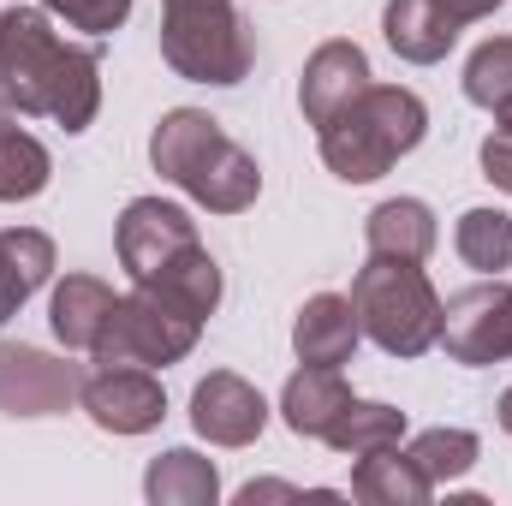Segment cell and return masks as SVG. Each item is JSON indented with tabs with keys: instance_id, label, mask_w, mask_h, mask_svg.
I'll return each mask as SVG.
<instances>
[{
	"instance_id": "2e32d148",
	"label": "cell",
	"mask_w": 512,
	"mask_h": 506,
	"mask_svg": "<svg viewBox=\"0 0 512 506\" xmlns=\"http://www.w3.org/2000/svg\"><path fill=\"white\" fill-rule=\"evenodd\" d=\"M54 274V239L42 227H6L0 233V328L48 286Z\"/></svg>"
},
{
	"instance_id": "8992f818",
	"label": "cell",
	"mask_w": 512,
	"mask_h": 506,
	"mask_svg": "<svg viewBox=\"0 0 512 506\" xmlns=\"http://www.w3.org/2000/svg\"><path fill=\"white\" fill-rule=\"evenodd\" d=\"M161 60L191 84L233 90L251 78L256 36L233 0H161Z\"/></svg>"
},
{
	"instance_id": "7402d4cb",
	"label": "cell",
	"mask_w": 512,
	"mask_h": 506,
	"mask_svg": "<svg viewBox=\"0 0 512 506\" xmlns=\"http://www.w3.org/2000/svg\"><path fill=\"white\" fill-rule=\"evenodd\" d=\"M399 441H405V411L399 405H382V399H352L340 411V423L328 429V447L334 453H352V459L399 447Z\"/></svg>"
},
{
	"instance_id": "603a6c76",
	"label": "cell",
	"mask_w": 512,
	"mask_h": 506,
	"mask_svg": "<svg viewBox=\"0 0 512 506\" xmlns=\"http://www.w3.org/2000/svg\"><path fill=\"white\" fill-rule=\"evenodd\" d=\"M453 251L477 274L512 268V215L507 209H465L459 227H453Z\"/></svg>"
},
{
	"instance_id": "44dd1931",
	"label": "cell",
	"mask_w": 512,
	"mask_h": 506,
	"mask_svg": "<svg viewBox=\"0 0 512 506\" xmlns=\"http://www.w3.org/2000/svg\"><path fill=\"white\" fill-rule=\"evenodd\" d=\"M48 179H54L48 143L30 137V131L18 126V114L0 108V203H30V197L48 191Z\"/></svg>"
},
{
	"instance_id": "e0dca14e",
	"label": "cell",
	"mask_w": 512,
	"mask_h": 506,
	"mask_svg": "<svg viewBox=\"0 0 512 506\" xmlns=\"http://www.w3.org/2000/svg\"><path fill=\"white\" fill-rule=\"evenodd\" d=\"M441 227H435V209L423 197H387L364 215V245L370 256H399V262H423L435 251Z\"/></svg>"
},
{
	"instance_id": "30bf717a",
	"label": "cell",
	"mask_w": 512,
	"mask_h": 506,
	"mask_svg": "<svg viewBox=\"0 0 512 506\" xmlns=\"http://www.w3.org/2000/svg\"><path fill=\"white\" fill-rule=\"evenodd\" d=\"M78 405L108 435H149L167 417V393H161L155 370H137V364H102L96 376H84Z\"/></svg>"
},
{
	"instance_id": "7c38bea8",
	"label": "cell",
	"mask_w": 512,
	"mask_h": 506,
	"mask_svg": "<svg viewBox=\"0 0 512 506\" xmlns=\"http://www.w3.org/2000/svg\"><path fill=\"white\" fill-rule=\"evenodd\" d=\"M376 78H370V54L358 48V42H346V36H334V42H322L310 60H304V78H298V108H304V120L322 131L346 102H358L364 90H370Z\"/></svg>"
},
{
	"instance_id": "9a60e30c",
	"label": "cell",
	"mask_w": 512,
	"mask_h": 506,
	"mask_svg": "<svg viewBox=\"0 0 512 506\" xmlns=\"http://www.w3.org/2000/svg\"><path fill=\"white\" fill-rule=\"evenodd\" d=\"M382 36H387V48H393L399 60H411V66H435V60L453 54L459 24H453L435 0H387L382 6Z\"/></svg>"
},
{
	"instance_id": "4dcf8cb0",
	"label": "cell",
	"mask_w": 512,
	"mask_h": 506,
	"mask_svg": "<svg viewBox=\"0 0 512 506\" xmlns=\"http://www.w3.org/2000/svg\"><path fill=\"white\" fill-rule=\"evenodd\" d=\"M501 131H512V108H501Z\"/></svg>"
},
{
	"instance_id": "ac0fdd59",
	"label": "cell",
	"mask_w": 512,
	"mask_h": 506,
	"mask_svg": "<svg viewBox=\"0 0 512 506\" xmlns=\"http://www.w3.org/2000/svg\"><path fill=\"white\" fill-rule=\"evenodd\" d=\"M108 310H114V286H108V280H96V274H66V280L54 286V298H48V328H54V340H60L66 352H90L96 334H102V322H108Z\"/></svg>"
},
{
	"instance_id": "6da1fadb",
	"label": "cell",
	"mask_w": 512,
	"mask_h": 506,
	"mask_svg": "<svg viewBox=\"0 0 512 506\" xmlns=\"http://www.w3.org/2000/svg\"><path fill=\"white\" fill-rule=\"evenodd\" d=\"M0 108L18 120L90 131L102 114V54L54 30L42 6L0 12Z\"/></svg>"
},
{
	"instance_id": "5bb4252c",
	"label": "cell",
	"mask_w": 512,
	"mask_h": 506,
	"mask_svg": "<svg viewBox=\"0 0 512 506\" xmlns=\"http://www.w3.org/2000/svg\"><path fill=\"white\" fill-rule=\"evenodd\" d=\"M352 399H358V393L346 387V376H340L334 364H304L298 376L280 387V417H286L292 435L328 441V429L340 423V411H346Z\"/></svg>"
},
{
	"instance_id": "ba28073f",
	"label": "cell",
	"mask_w": 512,
	"mask_h": 506,
	"mask_svg": "<svg viewBox=\"0 0 512 506\" xmlns=\"http://www.w3.org/2000/svg\"><path fill=\"white\" fill-rule=\"evenodd\" d=\"M435 346H447V358L465 364V370H489V364L512 358V286L507 280L489 274V280L453 292L441 304V340Z\"/></svg>"
},
{
	"instance_id": "d4e9b609",
	"label": "cell",
	"mask_w": 512,
	"mask_h": 506,
	"mask_svg": "<svg viewBox=\"0 0 512 506\" xmlns=\"http://www.w3.org/2000/svg\"><path fill=\"white\" fill-rule=\"evenodd\" d=\"M465 102H477L489 114L512 108V36H489L465 60Z\"/></svg>"
},
{
	"instance_id": "8fae6325",
	"label": "cell",
	"mask_w": 512,
	"mask_h": 506,
	"mask_svg": "<svg viewBox=\"0 0 512 506\" xmlns=\"http://www.w3.org/2000/svg\"><path fill=\"white\" fill-rule=\"evenodd\" d=\"M191 429L209 447H251L268 429V399L233 370H209L191 387Z\"/></svg>"
},
{
	"instance_id": "4316f807",
	"label": "cell",
	"mask_w": 512,
	"mask_h": 506,
	"mask_svg": "<svg viewBox=\"0 0 512 506\" xmlns=\"http://www.w3.org/2000/svg\"><path fill=\"white\" fill-rule=\"evenodd\" d=\"M477 161H483V179L501 185V191L512 197V131H489L483 149H477Z\"/></svg>"
},
{
	"instance_id": "cb8c5ba5",
	"label": "cell",
	"mask_w": 512,
	"mask_h": 506,
	"mask_svg": "<svg viewBox=\"0 0 512 506\" xmlns=\"http://www.w3.org/2000/svg\"><path fill=\"white\" fill-rule=\"evenodd\" d=\"M417 465H423V477L429 483H459V477H471V465L483 459V441L471 435V429H423L411 447H405Z\"/></svg>"
},
{
	"instance_id": "277c9868",
	"label": "cell",
	"mask_w": 512,
	"mask_h": 506,
	"mask_svg": "<svg viewBox=\"0 0 512 506\" xmlns=\"http://www.w3.org/2000/svg\"><path fill=\"white\" fill-rule=\"evenodd\" d=\"M429 131V108L417 90H399V84H370L358 102H346L328 126L316 131L322 137V161L334 179L346 185H370L393 173Z\"/></svg>"
},
{
	"instance_id": "484cf974",
	"label": "cell",
	"mask_w": 512,
	"mask_h": 506,
	"mask_svg": "<svg viewBox=\"0 0 512 506\" xmlns=\"http://www.w3.org/2000/svg\"><path fill=\"white\" fill-rule=\"evenodd\" d=\"M48 18H66L72 30H90V36H114L131 18V0H36Z\"/></svg>"
},
{
	"instance_id": "f1b7e54d",
	"label": "cell",
	"mask_w": 512,
	"mask_h": 506,
	"mask_svg": "<svg viewBox=\"0 0 512 506\" xmlns=\"http://www.w3.org/2000/svg\"><path fill=\"white\" fill-rule=\"evenodd\" d=\"M239 501L256 506V501H304V489H292V483H251V489H239Z\"/></svg>"
},
{
	"instance_id": "d6986e66",
	"label": "cell",
	"mask_w": 512,
	"mask_h": 506,
	"mask_svg": "<svg viewBox=\"0 0 512 506\" xmlns=\"http://www.w3.org/2000/svg\"><path fill=\"white\" fill-rule=\"evenodd\" d=\"M435 483L423 477V465L399 447H382V453H364L352 465V501L364 506H429Z\"/></svg>"
},
{
	"instance_id": "5b68a950",
	"label": "cell",
	"mask_w": 512,
	"mask_h": 506,
	"mask_svg": "<svg viewBox=\"0 0 512 506\" xmlns=\"http://www.w3.org/2000/svg\"><path fill=\"white\" fill-rule=\"evenodd\" d=\"M352 310L387 358H423L441 340V292L429 286L423 262L370 256L352 280Z\"/></svg>"
},
{
	"instance_id": "ffe728a7",
	"label": "cell",
	"mask_w": 512,
	"mask_h": 506,
	"mask_svg": "<svg viewBox=\"0 0 512 506\" xmlns=\"http://www.w3.org/2000/svg\"><path fill=\"white\" fill-rule=\"evenodd\" d=\"M143 495H149V506H215L221 501V471H215V459L173 447V453L149 459Z\"/></svg>"
},
{
	"instance_id": "7a4b0ae2",
	"label": "cell",
	"mask_w": 512,
	"mask_h": 506,
	"mask_svg": "<svg viewBox=\"0 0 512 506\" xmlns=\"http://www.w3.org/2000/svg\"><path fill=\"white\" fill-rule=\"evenodd\" d=\"M114 251L120 268L131 274V286H149L173 304H185L191 316H215L221 304V262L209 256V245L197 239V221L179 203L161 197H131L114 227Z\"/></svg>"
},
{
	"instance_id": "4fadbf2b",
	"label": "cell",
	"mask_w": 512,
	"mask_h": 506,
	"mask_svg": "<svg viewBox=\"0 0 512 506\" xmlns=\"http://www.w3.org/2000/svg\"><path fill=\"white\" fill-rule=\"evenodd\" d=\"M358 340H364V328H358L352 298H340V292L304 298V310H298V322H292V352H298V364H334V370H340V364H352Z\"/></svg>"
},
{
	"instance_id": "f546056e",
	"label": "cell",
	"mask_w": 512,
	"mask_h": 506,
	"mask_svg": "<svg viewBox=\"0 0 512 506\" xmlns=\"http://www.w3.org/2000/svg\"><path fill=\"white\" fill-rule=\"evenodd\" d=\"M495 417H501V429H507V435H512V387H507V393H501V405H495Z\"/></svg>"
},
{
	"instance_id": "9c48e42d",
	"label": "cell",
	"mask_w": 512,
	"mask_h": 506,
	"mask_svg": "<svg viewBox=\"0 0 512 506\" xmlns=\"http://www.w3.org/2000/svg\"><path fill=\"white\" fill-rule=\"evenodd\" d=\"M84 393V364H66L42 346L0 340V411L6 417H60Z\"/></svg>"
},
{
	"instance_id": "3957f363",
	"label": "cell",
	"mask_w": 512,
	"mask_h": 506,
	"mask_svg": "<svg viewBox=\"0 0 512 506\" xmlns=\"http://www.w3.org/2000/svg\"><path fill=\"white\" fill-rule=\"evenodd\" d=\"M149 167L179 185L209 215H245L262 197V167L251 149H239L215 114L203 108H167L149 131Z\"/></svg>"
},
{
	"instance_id": "52a82bcc",
	"label": "cell",
	"mask_w": 512,
	"mask_h": 506,
	"mask_svg": "<svg viewBox=\"0 0 512 506\" xmlns=\"http://www.w3.org/2000/svg\"><path fill=\"white\" fill-rule=\"evenodd\" d=\"M197 340H203V316H191L185 304H173V298L137 286V292H126V298H114V310H108V322H102L90 358H96V364L167 370V364L191 358Z\"/></svg>"
},
{
	"instance_id": "83f0119b",
	"label": "cell",
	"mask_w": 512,
	"mask_h": 506,
	"mask_svg": "<svg viewBox=\"0 0 512 506\" xmlns=\"http://www.w3.org/2000/svg\"><path fill=\"white\" fill-rule=\"evenodd\" d=\"M435 6H441V12H447V18H453L459 30H465V24H477V18H489V12H495L501 0H435Z\"/></svg>"
}]
</instances>
